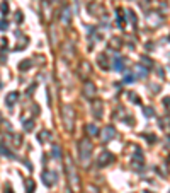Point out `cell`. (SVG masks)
Segmentation results:
<instances>
[{"label": "cell", "instance_id": "obj_24", "mask_svg": "<svg viewBox=\"0 0 170 193\" xmlns=\"http://www.w3.org/2000/svg\"><path fill=\"white\" fill-rule=\"evenodd\" d=\"M0 29H2V31H3V29H7V22H5V21H2V22H0Z\"/></svg>", "mask_w": 170, "mask_h": 193}, {"label": "cell", "instance_id": "obj_28", "mask_svg": "<svg viewBox=\"0 0 170 193\" xmlns=\"http://www.w3.org/2000/svg\"><path fill=\"white\" fill-rule=\"evenodd\" d=\"M146 193H148V192H146Z\"/></svg>", "mask_w": 170, "mask_h": 193}, {"label": "cell", "instance_id": "obj_5", "mask_svg": "<svg viewBox=\"0 0 170 193\" xmlns=\"http://www.w3.org/2000/svg\"><path fill=\"white\" fill-rule=\"evenodd\" d=\"M112 161H114V156H112L109 151L100 152V156H99V159H97L99 166H107V164H109V162H112Z\"/></svg>", "mask_w": 170, "mask_h": 193}, {"label": "cell", "instance_id": "obj_8", "mask_svg": "<svg viewBox=\"0 0 170 193\" xmlns=\"http://www.w3.org/2000/svg\"><path fill=\"white\" fill-rule=\"evenodd\" d=\"M162 21H163V19H162L158 14H155V12L148 15V24H150V26H153V27H157V26H158Z\"/></svg>", "mask_w": 170, "mask_h": 193}, {"label": "cell", "instance_id": "obj_26", "mask_svg": "<svg viewBox=\"0 0 170 193\" xmlns=\"http://www.w3.org/2000/svg\"><path fill=\"white\" fill-rule=\"evenodd\" d=\"M167 162H169V171H170V157H169V161H167Z\"/></svg>", "mask_w": 170, "mask_h": 193}, {"label": "cell", "instance_id": "obj_10", "mask_svg": "<svg viewBox=\"0 0 170 193\" xmlns=\"http://www.w3.org/2000/svg\"><path fill=\"white\" fill-rule=\"evenodd\" d=\"M87 133H89L90 137H95V135L99 133V128H97V125H95V123H89V125H87Z\"/></svg>", "mask_w": 170, "mask_h": 193}, {"label": "cell", "instance_id": "obj_9", "mask_svg": "<svg viewBox=\"0 0 170 193\" xmlns=\"http://www.w3.org/2000/svg\"><path fill=\"white\" fill-rule=\"evenodd\" d=\"M94 115H95L97 120L102 118V101H99V99L94 103Z\"/></svg>", "mask_w": 170, "mask_h": 193}, {"label": "cell", "instance_id": "obj_3", "mask_svg": "<svg viewBox=\"0 0 170 193\" xmlns=\"http://www.w3.org/2000/svg\"><path fill=\"white\" fill-rule=\"evenodd\" d=\"M61 116H63V123H65V127H66L68 130H72V128H73V121H75V113H73V109H72L70 106H63V109H61Z\"/></svg>", "mask_w": 170, "mask_h": 193}, {"label": "cell", "instance_id": "obj_12", "mask_svg": "<svg viewBox=\"0 0 170 193\" xmlns=\"http://www.w3.org/2000/svg\"><path fill=\"white\" fill-rule=\"evenodd\" d=\"M17 96H19L17 92H10V94L7 96V99H5V103H7L9 106H12V104H14V103L17 101Z\"/></svg>", "mask_w": 170, "mask_h": 193}, {"label": "cell", "instance_id": "obj_20", "mask_svg": "<svg viewBox=\"0 0 170 193\" xmlns=\"http://www.w3.org/2000/svg\"><path fill=\"white\" fill-rule=\"evenodd\" d=\"M145 115H146V116H153V115H155V111H153L152 108H146V109H145Z\"/></svg>", "mask_w": 170, "mask_h": 193}, {"label": "cell", "instance_id": "obj_17", "mask_svg": "<svg viewBox=\"0 0 170 193\" xmlns=\"http://www.w3.org/2000/svg\"><path fill=\"white\" fill-rule=\"evenodd\" d=\"M60 156H61V152H60V147H53V157L60 159Z\"/></svg>", "mask_w": 170, "mask_h": 193}, {"label": "cell", "instance_id": "obj_4", "mask_svg": "<svg viewBox=\"0 0 170 193\" xmlns=\"http://www.w3.org/2000/svg\"><path fill=\"white\" fill-rule=\"evenodd\" d=\"M82 91H83V96H85L87 99L95 97V84H92V82H89V80H87V82L83 84Z\"/></svg>", "mask_w": 170, "mask_h": 193}, {"label": "cell", "instance_id": "obj_1", "mask_svg": "<svg viewBox=\"0 0 170 193\" xmlns=\"http://www.w3.org/2000/svg\"><path fill=\"white\" fill-rule=\"evenodd\" d=\"M66 174H68V185L73 192H80V180H78V173H77V168L73 164V161L68 157L66 161Z\"/></svg>", "mask_w": 170, "mask_h": 193}, {"label": "cell", "instance_id": "obj_19", "mask_svg": "<svg viewBox=\"0 0 170 193\" xmlns=\"http://www.w3.org/2000/svg\"><path fill=\"white\" fill-rule=\"evenodd\" d=\"M32 127H34V125H32V121H26V123H24V130H27V132H31V130H32Z\"/></svg>", "mask_w": 170, "mask_h": 193}, {"label": "cell", "instance_id": "obj_21", "mask_svg": "<svg viewBox=\"0 0 170 193\" xmlns=\"http://www.w3.org/2000/svg\"><path fill=\"white\" fill-rule=\"evenodd\" d=\"M141 60H143V63H146V65H148V67H152V60H148V58H146V56H143V58H141Z\"/></svg>", "mask_w": 170, "mask_h": 193}, {"label": "cell", "instance_id": "obj_16", "mask_svg": "<svg viewBox=\"0 0 170 193\" xmlns=\"http://www.w3.org/2000/svg\"><path fill=\"white\" fill-rule=\"evenodd\" d=\"M114 68H116V70H123V68H124V63H123L121 58H116V60H114Z\"/></svg>", "mask_w": 170, "mask_h": 193}, {"label": "cell", "instance_id": "obj_18", "mask_svg": "<svg viewBox=\"0 0 170 193\" xmlns=\"http://www.w3.org/2000/svg\"><path fill=\"white\" fill-rule=\"evenodd\" d=\"M111 46H112V48H119V46H121V41H119L117 38H114L112 43H111Z\"/></svg>", "mask_w": 170, "mask_h": 193}, {"label": "cell", "instance_id": "obj_7", "mask_svg": "<svg viewBox=\"0 0 170 193\" xmlns=\"http://www.w3.org/2000/svg\"><path fill=\"white\" fill-rule=\"evenodd\" d=\"M114 135H116V128H114V127H106V128L102 130V140H104V142L112 140Z\"/></svg>", "mask_w": 170, "mask_h": 193}, {"label": "cell", "instance_id": "obj_15", "mask_svg": "<svg viewBox=\"0 0 170 193\" xmlns=\"http://www.w3.org/2000/svg\"><path fill=\"white\" fill-rule=\"evenodd\" d=\"M48 139H49V132H41V133L37 135V140H39L41 144H44Z\"/></svg>", "mask_w": 170, "mask_h": 193}, {"label": "cell", "instance_id": "obj_25", "mask_svg": "<svg viewBox=\"0 0 170 193\" xmlns=\"http://www.w3.org/2000/svg\"><path fill=\"white\" fill-rule=\"evenodd\" d=\"M2 10H3V14H7V10H9L7 9V3H2Z\"/></svg>", "mask_w": 170, "mask_h": 193}, {"label": "cell", "instance_id": "obj_23", "mask_svg": "<svg viewBox=\"0 0 170 193\" xmlns=\"http://www.w3.org/2000/svg\"><path fill=\"white\" fill-rule=\"evenodd\" d=\"M29 65H31V63H29V62H22V63H20V67H22V68H20V70H24V67H27V68H29Z\"/></svg>", "mask_w": 170, "mask_h": 193}, {"label": "cell", "instance_id": "obj_14", "mask_svg": "<svg viewBox=\"0 0 170 193\" xmlns=\"http://www.w3.org/2000/svg\"><path fill=\"white\" fill-rule=\"evenodd\" d=\"M135 75L145 77V75H146V68H145V67H136V68H135Z\"/></svg>", "mask_w": 170, "mask_h": 193}, {"label": "cell", "instance_id": "obj_22", "mask_svg": "<svg viewBox=\"0 0 170 193\" xmlns=\"http://www.w3.org/2000/svg\"><path fill=\"white\" fill-rule=\"evenodd\" d=\"M85 193H99L97 192V188H94V186H90V188H89V190H87V192Z\"/></svg>", "mask_w": 170, "mask_h": 193}, {"label": "cell", "instance_id": "obj_11", "mask_svg": "<svg viewBox=\"0 0 170 193\" xmlns=\"http://www.w3.org/2000/svg\"><path fill=\"white\" fill-rule=\"evenodd\" d=\"M97 62H99V65H100L102 68H107V67H109V62H107V58H106V55H104V53H102V55H99Z\"/></svg>", "mask_w": 170, "mask_h": 193}, {"label": "cell", "instance_id": "obj_13", "mask_svg": "<svg viewBox=\"0 0 170 193\" xmlns=\"http://www.w3.org/2000/svg\"><path fill=\"white\" fill-rule=\"evenodd\" d=\"M61 21H63V24H68V22H70V9H65V10H63Z\"/></svg>", "mask_w": 170, "mask_h": 193}, {"label": "cell", "instance_id": "obj_2", "mask_svg": "<svg viewBox=\"0 0 170 193\" xmlns=\"http://www.w3.org/2000/svg\"><path fill=\"white\" fill-rule=\"evenodd\" d=\"M78 154H80V161L83 164H87L90 161V156H92V142L89 139H82L78 142Z\"/></svg>", "mask_w": 170, "mask_h": 193}, {"label": "cell", "instance_id": "obj_6", "mask_svg": "<svg viewBox=\"0 0 170 193\" xmlns=\"http://www.w3.org/2000/svg\"><path fill=\"white\" fill-rule=\"evenodd\" d=\"M43 183L46 186H53L56 183V173L54 171H44L43 173Z\"/></svg>", "mask_w": 170, "mask_h": 193}, {"label": "cell", "instance_id": "obj_27", "mask_svg": "<svg viewBox=\"0 0 170 193\" xmlns=\"http://www.w3.org/2000/svg\"><path fill=\"white\" fill-rule=\"evenodd\" d=\"M0 121H2V115H0Z\"/></svg>", "mask_w": 170, "mask_h": 193}]
</instances>
